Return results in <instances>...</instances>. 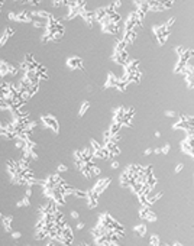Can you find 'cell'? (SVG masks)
Returning a JSON list of instances; mask_svg holds the SVG:
<instances>
[{"label": "cell", "mask_w": 194, "mask_h": 246, "mask_svg": "<svg viewBox=\"0 0 194 246\" xmlns=\"http://www.w3.org/2000/svg\"><path fill=\"white\" fill-rule=\"evenodd\" d=\"M41 122H42L47 127H51L55 133L60 130V129H58V122H57V119L52 117L51 114H44V116H41Z\"/></svg>", "instance_id": "1"}, {"label": "cell", "mask_w": 194, "mask_h": 246, "mask_svg": "<svg viewBox=\"0 0 194 246\" xmlns=\"http://www.w3.org/2000/svg\"><path fill=\"white\" fill-rule=\"evenodd\" d=\"M110 184V178H103V180H99L96 182V185L93 187V191L96 194H100L103 190H106V187Z\"/></svg>", "instance_id": "2"}, {"label": "cell", "mask_w": 194, "mask_h": 246, "mask_svg": "<svg viewBox=\"0 0 194 246\" xmlns=\"http://www.w3.org/2000/svg\"><path fill=\"white\" fill-rule=\"evenodd\" d=\"M67 65L70 68H78V70H83V61L78 58V57H71L67 60Z\"/></svg>", "instance_id": "3"}, {"label": "cell", "mask_w": 194, "mask_h": 246, "mask_svg": "<svg viewBox=\"0 0 194 246\" xmlns=\"http://www.w3.org/2000/svg\"><path fill=\"white\" fill-rule=\"evenodd\" d=\"M133 230H135V233L138 235V236H145L146 235V226L145 225H136V226L133 227Z\"/></svg>", "instance_id": "4"}, {"label": "cell", "mask_w": 194, "mask_h": 246, "mask_svg": "<svg viewBox=\"0 0 194 246\" xmlns=\"http://www.w3.org/2000/svg\"><path fill=\"white\" fill-rule=\"evenodd\" d=\"M29 198H31V197H26V195H25V197L20 200V201H18V203H16V206H18V207H29V206H31V200H29Z\"/></svg>", "instance_id": "5"}, {"label": "cell", "mask_w": 194, "mask_h": 246, "mask_svg": "<svg viewBox=\"0 0 194 246\" xmlns=\"http://www.w3.org/2000/svg\"><path fill=\"white\" fill-rule=\"evenodd\" d=\"M149 243H151V246H159L161 245L159 236H158V235H152L151 239H149Z\"/></svg>", "instance_id": "6"}, {"label": "cell", "mask_w": 194, "mask_h": 246, "mask_svg": "<svg viewBox=\"0 0 194 246\" xmlns=\"http://www.w3.org/2000/svg\"><path fill=\"white\" fill-rule=\"evenodd\" d=\"M74 195L78 197V198H87V191H81V190H75L74 188Z\"/></svg>", "instance_id": "7"}, {"label": "cell", "mask_w": 194, "mask_h": 246, "mask_svg": "<svg viewBox=\"0 0 194 246\" xmlns=\"http://www.w3.org/2000/svg\"><path fill=\"white\" fill-rule=\"evenodd\" d=\"M88 106H90V104H88V101H84V103H83V106H81V109H80V116H83V114H84V112L88 109Z\"/></svg>", "instance_id": "8"}, {"label": "cell", "mask_w": 194, "mask_h": 246, "mask_svg": "<svg viewBox=\"0 0 194 246\" xmlns=\"http://www.w3.org/2000/svg\"><path fill=\"white\" fill-rule=\"evenodd\" d=\"M169 149H171V145L167 143V145H164V146L161 148V153H168L169 152Z\"/></svg>", "instance_id": "9"}, {"label": "cell", "mask_w": 194, "mask_h": 246, "mask_svg": "<svg viewBox=\"0 0 194 246\" xmlns=\"http://www.w3.org/2000/svg\"><path fill=\"white\" fill-rule=\"evenodd\" d=\"M25 195H26V197H31V195H32V187L31 185H28L26 191H25Z\"/></svg>", "instance_id": "10"}, {"label": "cell", "mask_w": 194, "mask_h": 246, "mask_svg": "<svg viewBox=\"0 0 194 246\" xmlns=\"http://www.w3.org/2000/svg\"><path fill=\"white\" fill-rule=\"evenodd\" d=\"M65 171H67V166L65 165H62V164L58 165V172H65Z\"/></svg>", "instance_id": "11"}, {"label": "cell", "mask_w": 194, "mask_h": 246, "mask_svg": "<svg viewBox=\"0 0 194 246\" xmlns=\"http://www.w3.org/2000/svg\"><path fill=\"white\" fill-rule=\"evenodd\" d=\"M20 236H22L20 232H12V238H13V239H19Z\"/></svg>", "instance_id": "12"}, {"label": "cell", "mask_w": 194, "mask_h": 246, "mask_svg": "<svg viewBox=\"0 0 194 246\" xmlns=\"http://www.w3.org/2000/svg\"><path fill=\"white\" fill-rule=\"evenodd\" d=\"M165 114H167L168 117H175V116H177V114H175L173 110H168V112H165Z\"/></svg>", "instance_id": "13"}, {"label": "cell", "mask_w": 194, "mask_h": 246, "mask_svg": "<svg viewBox=\"0 0 194 246\" xmlns=\"http://www.w3.org/2000/svg\"><path fill=\"white\" fill-rule=\"evenodd\" d=\"M182 168H184V165H182V164H178V165L175 166V172L178 174V172L181 171V169H182Z\"/></svg>", "instance_id": "14"}, {"label": "cell", "mask_w": 194, "mask_h": 246, "mask_svg": "<svg viewBox=\"0 0 194 246\" xmlns=\"http://www.w3.org/2000/svg\"><path fill=\"white\" fill-rule=\"evenodd\" d=\"M112 168H113V169H116V168H119V162H117V161H114V162H112Z\"/></svg>", "instance_id": "15"}, {"label": "cell", "mask_w": 194, "mask_h": 246, "mask_svg": "<svg viewBox=\"0 0 194 246\" xmlns=\"http://www.w3.org/2000/svg\"><path fill=\"white\" fill-rule=\"evenodd\" d=\"M71 217L73 219H78V213L77 212H71Z\"/></svg>", "instance_id": "16"}, {"label": "cell", "mask_w": 194, "mask_h": 246, "mask_svg": "<svg viewBox=\"0 0 194 246\" xmlns=\"http://www.w3.org/2000/svg\"><path fill=\"white\" fill-rule=\"evenodd\" d=\"M77 229H78V230L84 229V223H81V221H80V223H77Z\"/></svg>", "instance_id": "17"}, {"label": "cell", "mask_w": 194, "mask_h": 246, "mask_svg": "<svg viewBox=\"0 0 194 246\" xmlns=\"http://www.w3.org/2000/svg\"><path fill=\"white\" fill-rule=\"evenodd\" d=\"M152 152H154V151H152L151 148H148V149H146V151H145V152H143V153H145V155H151V153H152Z\"/></svg>", "instance_id": "18"}, {"label": "cell", "mask_w": 194, "mask_h": 246, "mask_svg": "<svg viewBox=\"0 0 194 246\" xmlns=\"http://www.w3.org/2000/svg\"><path fill=\"white\" fill-rule=\"evenodd\" d=\"M171 246H182V243H180V242H174Z\"/></svg>", "instance_id": "19"}, {"label": "cell", "mask_w": 194, "mask_h": 246, "mask_svg": "<svg viewBox=\"0 0 194 246\" xmlns=\"http://www.w3.org/2000/svg\"><path fill=\"white\" fill-rule=\"evenodd\" d=\"M154 152H155V153H161V148H156V149H154Z\"/></svg>", "instance_id": "20"}, {"label": "cell", "mask_w": 194, "mask_h": 246, "mask_svg": "<svg viewBox=\"0 0 194 246\" xmlns=\"http://www.w3.org/2000/svg\"><path fill=\"white\" fill-rule=\"evenodd\" d=\"M47 246H54V242H48Z\"/></svg>", "instance_id": "21"}, {"label": "cell", "mask_w": 194, "mask_h": 246, "mask_svg": "<svg viewBox=\"0 0 194 246\" xmlns=\"http://www.w3.org/2000/svg\"><path fill=\"white\" fill-rule=\"evenodd\" d=\"M0 219H3V214H2V213H0Z\"/></svg>", "instance_id": "22"}, {"label": "cell", "mask_w": 194, "mask_h": 246, "mask_svg": "<svg viewBox=\"0 0 194 246\" xmlns=\"http://www.w3.org/2000/svg\"><path fill=\"white\" fill-rule=\"evenodd\" d=\"M165 246H171V245H165Z\"/></svg>", "instance_id": "23"}]
</instances>
